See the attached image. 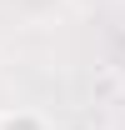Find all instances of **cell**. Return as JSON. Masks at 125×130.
Returning a JSON list of instances; mask_svg holds the SVG:
<instances>
[{"label": "cell", "mask_w": 125, "mask_h": 130, "mask_svg": "<svg viewBox=\"0 0 125 130\" xmlns=\"http://www.w3.org/2000/svg\"><path fill=\"white\" fill-rule=\"evenodd\" d=\"M0 130H50V125L35 110H5V115H0Z\"/></svg>", "instance_id": "6da1fadb"}]
</instances>
